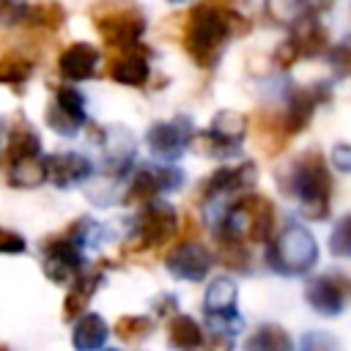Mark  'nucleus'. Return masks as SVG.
<instances>
[{"label":"nucleus","mask_w":351,"mask_h":351,"mask_svg":"<svg viewBox=\"0 0 351 351\" xmlns=\"http://www.w3.org/2000/svg\"><path fill=\"white\" fill-rule=\"evenodd\" d=\"M176 307H178L176 296H167V293H162V296L154 302V310H156V315H162V318H170V315H176Z\"/></svg>","instance_id":"ea45409f"},{"label":"nucleus","mask_w":351,"mask_h":351,"mask_svg":"<svg viewBox=\"0 0 351 351\" xmlns=\"http://www.w3.org/2000/svg\"><path fill=\"white\" fill-rule=\"evenodd\" d=\"M255 181H258V167H255V162L244 159V162H239V165H233V167H219V170L208 173V176L200 181L195 197H197L203 206H208V203H214V200H219V197L247 192Z\"/></svg>","instance_id":"f8f14e48"},{"label":"nucleus","mask_w":351,"mask_h":351,"mask_svg":"<svg viewBox=\"0 0 351 351\" xmlns=\"http://www.w3.org/2000/svg\"><path fill=\"white\" fill-rule=\"evenodd\" d=\"M178 214L170 203L165 200H151L145 203L137 217L132 219V228H129V236L121 247V252L129 258H137V255H148V252H156L162 250L165 244H170L176 236H178Z\"/></svg>","instance_id":"20e7f679"},{"label":"nucleus","mask_w":351,"mask_h":351,"mask_svg":"<svg viewBox=\"0 0 351 351\" xmlns=\"http://www.w3.org/2000/svg\"><path fill=\"white\" fill-rule=\"evenodd\" d=\"M291 41L296 44L302 58H318L329 49V33L313 14H302L291 25Z\"/></svg>","instance_id":"5701e85b"},{"label":"nucleus","mask_w":351,"mask_h":351,"mask_svg":"<svg viewBox=\"0 0 351 351\" xmlns=\"http://www.w3.org/2000/svg\"><path fill=\"white\" fill-rule=\"evenodd\" d=\"M332 165L340 173H351V143H337L332 148Z\"/></svg>","instance_id":"58836bf2"},{"label":"nucleus","mask_w":351,"mask_h":351,"mask_svg":"<svg viewBox=\"0 0 351 351\" xmlns=\"http://www.w3.org/2000/svg\"><path fill=\"white\" fill-rule=\"evenodd\" d=\"M82 252H85V247L69 225L60 233L41 241V269L55 285H66L85 269Z\"/></svg>","instance_id":"6e6552de"},{"label":"nucleus","mask_w":351,"mask_h":351,"mask_svg":"<svg viewBox=\"0 0 351 351\" xmlns=\"http://www.w3.org/2000/svg\"><path fill=\"white\" fill-rule=\"evenodd\" d=\"M148 55H151V49L143 47L140 41L129 44V47L110 49L107 52V74H110V80H115L121 85H132V88L145 85L151 80Z\"/></svg>","instance_id":"dca6fc26"},{"label":"nucleus","mask_w":351,"mask_h":351,"mask_svg":"<svg viewBox=\"0 0 351 351\" xmlns=\"http://www.w3.org/2000/svg\"><path fill=\"white\" fill-rule=\"evenodd\" d=\"M186 181V173L181 167H170V165H143L132 173V181L121 197V203L126 206H145L151 200H159L167 192L181 189Z\"/></svg>","instance_id":"1a4fd4ad"},{"label":"nucleus","mask_w":351,"mask_h":351,"mask_svg":"<svg viewBox=\"0 0 351 351\" xmlns=\"http://www.w3.org/2000/svg\"><path fill=\"white\" fill-rule=\"evenodd\" d=\"M296 351H340V343H337V337L332 332L313 329V332H304L299 337Z\"/></svg>","instance_id":"473e14b6"},{"label":"nucleus","mask_w":351,"mask_h":351,"mask_svg":"<svg viewBox=\"0 0 351 351\" xmlns=\"http://www.w3.org/2000/svg\"><path fill=\"white\" fill-rule=\"evenodd\" d=\"M112 332H115L118 340H123L129 346H137V343H143L154 332V321L148 315H121L115 321Z\"/></svg>","instance_id":"c756f323"},{"label":"nucleus","mask_w":351,"mask_h":351,"mask_svg":"<svg viewBox=\"0 0 351 351\" xmlns=\"http://www.w3.org/2000/svg\"><path fill=\"white\" fill-rule=\"evenodd\" d=\"M25 250H27V244L19 233H14L8 228H0V255H19Z\"/></svg>","instance_id":"e433bc0d"},{"label":"nucleus","mask_w":351,"mask_h":351,"mask_svg":"<svg viewBox=\"0 0 351 351\" xmlns=\"http://www.w3.org/2000/svg\"><path fill=\"white\" fill-rule=\"evenodd\" d=\"M203 351H233V335L214 329L203 337Z\"/></svg>","instance_id":"4c0bfd02"},{"label":"nucleus","mask_w":351,"mask_h":351,"mask_svg":"<svg viewBox=\"0 0 351 351\" xmlns=\"http://www.w3.org/2000/svg\"><path fill=\"white\" fill-rule=\"evenodd\" d=\"M170 3H184V0H170Z\"/></svg>","instance_id":"37998d69"},{"label":"nucleus","mask_w":351,"mask_h":351,"mask_svg":"<svg viewBox=\"0 0 351 351\" xmlns=\"http://www.w3.org/2000/svg\"><path fill=\"white\" fill-rule=\"evenodd\" d=\"M192 121L186 115H176L170 121H156L148 126L145 132V143L151 148L154 156L165 159V162H176L186 148H189V137H192Z\"/></svg>","instance_id":"ddd939ff"},{"label":"nucleus","mask_w":351,"mask_h":351,"mask_svg":"<svg viewBox=\"0 0 351 351\" xmlns=\"http://www.w3.org/2000/svg\"><path fill=\"white\" fill-rule=\"evenodd\" d=\"M96 66H99V49L88 41H74L69 44L60 58H58V74L66 80V82H82V80H90L96 74Z\"/></svg>","instance_id":"4be33fe9"},{"label":"nucleus","mask_w":351,"mask_h":351,"mask_svg":"<svg viewBox=\"0 0 351 351\" xmlns=\"http://www.w3.org/2000/svg\"><path fill=\"white\" fill-rule=\"evenodd\" d=\"M241 351H296L293 337L280 324H261L250 332Z\"/></svg>","instance_id":"a878e982"},{"label":"nucleus","mask_w":351,"mask_h":351,"mask_svg":"<svg viewBox=\"0 0 351 351\" xmlns=\"http://www.w3.org/2000/svg\"><path fill=\"white\" fill-rule=\"evenodd\" d=\"M63 22H66V11L58 0H41V3L27 5L25 19H22V25L36 27V30H58Z\"/></svg>","instance_id":"c85d7f7f"},{"label":"nucleus","mask_w":351,"mask_h":351,"mask_svg":"<svg viewBox=\"0 0 351 351\" xmlns=\"http://www.w3.org/2000/svg\"><path fill=\"white\" fill-rule=\"evenodd\" d=\"M0 351H8V348H5V346H0Z\"/></svg>","instance_id":"c03bdc74"},{"label":"nucleus","mask_w":351,"mask_h":351,"mask_svg":"<svg viewBox=\"0 0 351 351\" xmlns=\"http://www.w3.org/2000/svg\"><path fill=\"white\" fill-rule=\"evenodd\" d=\"M236 299H239V288H236V282L230 277L211 280V285L206 288V296H203L206 318L214 326H219L222 332H230V335L241 326V315H239Z\"/></svg>","instance_id":"4468645a"},{"label":"nucleus","mask_w":351,"mask_h":351,"mask_svg":"<svg viewBox=\"0 0 351 351\" xmlns=\"http://www.w3.org/2000/svg\"><path fill=\"white\" fill-rule=\"evenodd\" d=\"M44 123L63 137L80 134V129L88 126V110H85V96L71 88V85H58L47 110H44Z\"/></svg>","instance_id":"9d476101"},{"label":"nucleus","mask_w":351,"mask_h":351,"mask_svg":"<svg viewBox=\"0 0 351 351\" xmlns=\"http://www.w3.org/2000/svg\"><path fill=\"white\" fill-rule=\"evenodd\" d=\"M90 22L104 38L107 49L137 44L145 33V14L132 0H99L90 5Z\"/></svg>","instance_id":"423d86ee"},{"label":"nucleus","mask_w":351,"mask_h":351,"mask_svg":"<svg viewBox=\"0 0 351 351\" xmlns=\"http://www.w3.org/2000/svg\"><path fill=\"white\" fill-rule=\"evenodd\" d=\"M304 302L318 315L335 318L351 302V280L340 271H324L318 277H310L304 285Z\"/></svg>","instance_id":"9b49d317"},{"label":"nucleus","mask_w":351,"mask_h":351,"mask_svg":"<svg viewBox=\"0 0 351 351\" xmlns=\"http://www.w3.org/2000/svg\"><path fill=\"white\" fill-rule=\"evenodd\" d=\"M33 66H36L33 52L22 47H8L5 41L0 44V82L3 85H11L14 90H19V85L30 80Z\"/></svg>","instance_id":"b1692460"},{"label":"nucleus","mask_w":351,"mask_h":351,"mask_svg":"<svg viewBox=\"0 0 351 351\" xmlns=\"http://www.w3.org/2000/svg\"><path fill=\"white\" fill-rule=\"evenodd\" d=\"M329 63L337 77H351V36H346L340 44L329 49Z\"/></svg>","instance_id":"72a5a7b5"},{"label":"nucleus","mask_w":351,"mask_h":351,"mask_svg":"<svg viewBox=\"0 0 351 351\" xmlns=\"http://www.w3.org/2000/svg\"><path fill=\"white\" fill-rule=\"evenodd\" d=\"M332 5H335V0H302V8H304V14H313V16H318V14L329 11Z\"/></svg>","instance_id":"a19ab883"},{"label":"nucleus","mask_w":351,"mask_h":351,"mask_svg":"<svg viewBox=\"0 0 351 351\" xmlns=\"http://www.w3.org/2000/svg\"><path fill=\"white\" fill-rule=\"evenodd\" d=\"M165 266L176 280L197 282L211 271L214 258L197 239H178L173 250L165 255Z\"/></svg>","instance_id":"2eb2a0df"},{"label":"nucleus","mask_w":351,"mask_h":351,"mask_svg":"<svg viewBox=\"0 0 351 351\" xmlns=\"http://www.w3.org/2000/svg\"><path fill=\"white\" fill-rule=\"evenodd\" d=\"M315 263H318V241L299 222L285 225L277 236H271L266 247V266L282 277H302L313 271Z\"/></svg>","instance_id":"39448f33"},{"label":"nucleus","mask_w":351,"mask_h":351,"mask_svg":"<svg viewBox=\"0 0 351 351\" xmlns=\"http://www.w3.org/2000/svg\"><path fill=\"white\" fill-rule=\"evenodd\" d=\"M280 186L299 203L304 219L321 222L332 211V173L318 148L302 151L285 170H280Z\"/></svg>","instance_id":"f03ea898"},{"label":"nucleus","mask_w":351,"mask_h":351,"mask_svg":"<svg viewBox=\"0 0 351 351\" xmlns=\"http://www.w3.org/2000/svg\"><path fill=\"white\" fill-rule=\"evenodd\" d=\"M110 351H118V348H110Z\"/></svg>","instance_id":"a18cd8bd"},{"label":"nucleus","mask_w":351,"mask_h":351,"mask_svg":"<svg viewBox=\"0 0 351 351\" xmlns=\"http://www.w3.org/2000/svg\"><path fill=\"white\" fill-rule=\"evenodd\" d=\"M329 252L335 258H351V214L340 217L329 233Z\"/></svg>","instance_id":"2f4dec72"},{"label":"nucleus","mask_w":351,"mask_h":351,"mask_svg":"<svg viewBox=\"0 0 351 351\" xmlns=\"http://www.w3.org/2000/svg\"><path fill=\"white\" fill-rule=\"evenodd\" d=\"M326 99H329L326 90H315V88H307V85H291L288 99H285V112H282L291 137L299 134L302 129H307V123L313 121L318 104L326 101Z\"/></svg>","instance_id":"6ab92c4d"},{"label":"nucleus","mask_w":351,"mask_h":351,"mask_svg":"<svg viewBox=\"0 0 351 351\" xmlns=\"http://www.w3.org/2000/svg\"><path fill=\"white\" fill-rule=\"evenodd\" d=\"M27 11V0H0V25H22Z\"/></svg>","instance_id":"f704fd0d"},{"label":"nucleus","mask_w":351,"mask_h":351,"mask_svg":"<svg viewBox=\"0 0 351 351\" xmlns=\"http://www.w3.org/2000/svg\"><path fill=\"white\" fill-rule=\"evenodd\" d=\"M203 329L192 315L176 313L167 318V343L178 351H197L203 348Z\"/></svg>","instance_id":"bb28decb"},{"label":"nucleus","mask_w":351,"mask_h":351,"mask_svg":"<svg viewBox=\"0 0 351 351\" xmlns=\"http://www.w3.org/2000/svg\"><path fill=\"white\" fill-rule=\"evenodd\" d=\"M263 8H266V16L274 25H288V27L304 14L302 0H266Z\"/></svg>","instance_id":"7c9ffc66"},{"label":"nucleus","mask_w":351,"mask_h":351,"mask_svg":"<svg viewBox=\"0 0 351 351\" xmlns=\"http://www.w3.org/2000/svg\"><path fill=\"white\" fill-rule=\"evenodd\" d=\"M214 241H217V258L225 269L230 271H250L252 255H250V244L228 230H214Z\"/></svg>","instance_id":"393cba45"},{"label":"nucleus","mask_w":351,"mask_h":351,"mask_svg":"<svg viewBox=\"0 0 351 351\" xmlns=\"http://www.w3.org/2000/svg\"><path fill=\"white\" fill-rule=\"evenodd\" d=\"M277 225V208L266 195L241 192L219 217L214 230L241 236L247 244H269Z\"/></svg>","instance_id":"7ed1b4c3"},{"label":"nucleus","mask_w":351,"mask_h":351,"mask_svg":"<svg viewBox=\"0 0 351 351\" xmlns=\"http://www.w3.org/2000/svg\"><path fill=\"white\" fill-rule=\"evenodd\" d=\"M299 58H302V55H299V49H296V44H293L291 38L280 41V44H277V49L271 52V63H274L277 69H282V71H285V69H291Z\"/></svg>","instance_id":"c9c22d12"},{"label":"nucleus","mask_w":351,"mask_h":351,"mask_svg":"<svg viewBox=\"0 0 351 351\" xmlns=\"http://www.w3.org/2000/svg\"><path fill=\"white\" fill-rule=\"evenodd\" d=\"M110 266H112L110 261H96V263L85 266L69 282V291H66V299H63V318L66 321H74V318H80L88 310V304H90L93 293L99 291V285L104 282V271Z\"/></svg>","instance_id":"a211bd4d"},{"label":"nucleus","mask_w":351,"mask_h":351,"mask_svg":"<svg viewBox=\"0 0 351 351\" xmlns=\"http://www.w3.org/2000/svg\"><path fill=\"white\" fill-rule=\"evenodd\" d=\"M252 137H255V145L266 154V156H277L285 151L288 140H291V132L285 126V118L282 112H271V110H258L252 115Z\"/></svg>","instance_id":"aec40b11"},{"label":"nucleus","mask_w":351,"mask_h":351,"mask_svg":"<svg viewBox=\"0 0 351 351\" xmlns=\"http://www.w3.org/2000/svg\"><path fill=\"white\" fill-rule=\"evenodd\" d=\"M107 332L110 329H107V324H104L101 315L82 313L80 321H77V326H74V332H71V346L77 351H99L104 346V340H107Z\"/></svg>","instance_id":"cd10ccee"},{"label":"nucleus","mask_w":351,"mask_h":351,"mask_svg":"<svg viewBox=\"0 0 351 351\" xmlns=\"http://www.w3.org/2000/svg\"><path fill=\"white\" fill-rule=\"evenodd\" d=\"M44 176L58 189H71L93 176V162L80 151H58L44 156Z\"/></svg>","instance_id":"f3484780"},{"label":"nucleus","mask_w":351,"mask_h":351,"mask_svg":"<svg viewBox=\"0 0 351 351\" xmlns=\"http://www.w3.org/2000/svg\"><path fill=\"white\" fill-rule=\"evenodd\" d=\"M250 30L247 16H241L236 8L225 5H211V3H197L184 22L181 44L186 55L195 60L197 69H214L228 47L230 38L244 36Z\"/></svg>","instance_id":"f257e3e1"},{"label":"nucleus","mask_w":351,"mask_h":351,"mask_svg":"<svg viewBox=\"0 0 351 351\" xmlns=\"http://www.w3.org/2000/svg\"><path fill=\"white\" fill-rule=\"evenodd\" d=\"M247 137V118L236 110H219L208 129L192 132L189 148L203 156H233Z\"/></svg>","instance_id":"0eeeda50"},{"label":"nucleus","mask_w":351,"mask_h":351,"mask_svg":"<svg viewBox=\"0 0 351 351\" xmlns=\"http://www.w3.org/2000/svg\"><path fill=\"white\" fill-rule=\"evenodd\" d=\"M41 137L38 132L30 126V121L25 115H16L11 121V129H8V143H5V154H3V162L5 167L16 165V162H25V159H41Z\"/></svg>","instance_id":"412c9836"},{"label":"nucleus","mask_w":351,"mask_h":351,"mask_svg":"<svg viewBox=\"0 0 351 351\" xmlns=\"http://www.w3.org/2000/svg\"><path fill=\"white\" fill-rule=\"evenodd\" d=\"M203 3H211V5H225V8H233L236 3H244V0H203Z\"/></svg>","instance_id":"79ce46f5"}]
</instances>
